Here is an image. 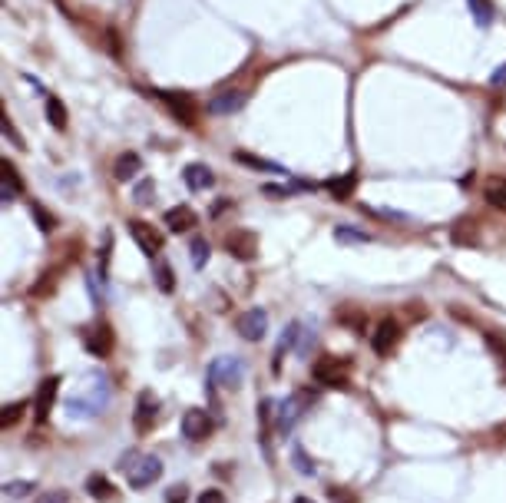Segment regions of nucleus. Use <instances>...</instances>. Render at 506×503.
<instances>
[{"label": "nucleus", "mask_w": 506, "mask_h": 503, "mask_svg": "<svg viewBox=\"0 0 506 503\" xmlns=\"http://www.w3.org/2000/svg\"><path fill=\"white\" fill-rule=\"evenodd\" d=\"M119 470L126 474V484L133 487V490H146V487H153L156 480L163 477V460L129 450V454H123V460H119Z\"/></svg>", "instance_id": "1"}, {"label": "nucleus", "mask_w": 506, "mask_h": 503, "mask_svg": "<svg viewBox=\"0 0 506 503\" xmlns=\"http://www.w3.org/2000/svg\"><path fill=\"white\" fill-rule=\"evenodd\" d=\"M106 401H109V387H106L103 377L90 374V384L80 387V394L70 397V417H93L96 411H103Z\"/></svg>", "instance_id": "2"}, {"label": "nucleus", "mask_w": 506, "mask_h": 503, "mask_svg": "<svg viewBox=\"0 0 506 503\" xmlns=\"http://www.w3.org/2000/svg\"><path fill=\"white\" fill-rule=\"evenodd\" d=\"M311 404H315V394H311V391H295V394H288L275 411V427L281 431V434H291L298 421L311 411Z\"/></svg>", "instance_id": "3"}, {"label": "nucleus", "mask_w": 506, "mask_h": 503, "mask_svg": "<svg viewBox=\"0 0 506 503\" xmlns=\"http://www.w3.org/2000/svg\"><path fill=\"white\" fill-rule=\"evenodd\" d=\"M245 381V361L242 358H215L209 364V384L242 387Z\"/></svg>", "instance_id": "4"}, {"label": "nucleus", "mask_w": 506, "mask_h": 503, "mask_svg": "<svg viewBox=\"0 0 506 503\" xmlns=\"http://www.w3.org/2000/svg\"><path fill=\"white\" fill-rule=\"evenodd\" d=\"M318 384L325 387H348V361H338V358H321L315 361V368H311Z\"/></svg>", "instance_id": "5"}, {"label": "nucleus", "mask_w": 506, "mask_h": 503, "mask_svg": "<svg viewBox=\"0 0 506 503\" xmlns=\"http://www.w3.org/2000/svg\"><path fill=\"white\" fill-rule=\"evenodd\" d=\"M156 421H159V401H156L153 391H143V394L136 397V411H133L136 434H149Z\"/></svg>", "instance_id": "6"}, {"label": "nucleus", "mask_w": 506, "mask_h": 503, "mask_svg": "<svg viewBox=\"0 0 506 503\" xmlns=\"http://www.w3.org/2000/svg\"><path fill=\"white\" fill-rule=\"evenodd\" d=\"M57 394H60V377L57 374L43 377V381H40V387H37V394H33V421H37V424H43V421L50 417Z\"/></svg>", "instance_id": "7"}, {"label": "nucleus", "mask_w": 506, "mask_h": 503, "mask_svg": "<svg viewBox=\"0 0 506 503\" xmlns=\"http://www.w3.org/2000/svg\"><path fill=\"white\" fill-rule=\"evenodd\" d=\"M235 328L245 341H262L268 335V311L265 308H249L242 311L239 321H235Z\"/></svg>", "instance_id": "8"}, {"label": "nucleus", "mask_w": 506, "mask_h": 503, "mask_svg": "<svg viewBox=\"0 0 506 503\" xmlns=\"http://www.w3.org/2000/svg\"><path fill=\"white\" fill-rule=\"evenodd\" d=\"M129 225V235H133V242L143 249V255H149V259H156L159 252H163V235L156 232L149 222H143V219H133Z\"/></svg>", "instance_id": "9"}, {"label": "nucleus", "mask_w": 506, "mask_h": 503, "mask_svg": "<svg viewBox=\"0 0 506 503\" xmlns=\"http://www.w3.org/2000/svg\"><path fill=\"white\" fill-rule=\"evenodd\" d=\"M225 249H229L232 259L252 261L258 255V235L249 232V229H235V232L225 235Z\"/></svg>", "instance_id": "10"}, {"label": "nucleus", "mask_w": 506, "mask_h": 503, "mask_svg": "<svg viewBox=\"0 0 506 503\" xmlns=\"http://www.w3.org/2000/svg\"><path fill=\"white\" fill-rule=\"evenodd\" d=\"M212 427H215V421H212L205 411H199V407H192V411H185V414H182V434L189 437L192 444L205 440V437L212 434Z\"/></svg>", "instance_id": "11"}, {"label": "nucleus", "mask_w": 506, "mask_h": 503, "mask_svg": "<svg viewBox=\"0 0 506 503\" xmlns=\"http://www.w3.org/2000/svg\"><path fill=\"white\" fill-rule=\"evenodd\" d=\"M113 328L106 325V321H99V325H93V328L86 331V351L93 355V358H109L113 355Z\"/></svg>", "instance_id": "12"}, {"label": "nucleus", "mask_w": 506, "mask_h": 503, "mask_svg": "<svg viewBox=\"0 0 506 503\" xmlns=\"http://www.w3.org/2000/svg\"><path fill=\"white\" fill-rule=\"evenodd\" d=\"M156 97L163 99L166 107H169L185 126H192L195 119H199V107H195V99L185 97V93H166V90H156Z\"/></svg>", "instance_id": "13"}, {"label": "nucleus", "mask_w": 506, "mask_h": 503, "mask_svg": "<svg viewBox=\"0 0 506 503\" xmlns=\"http://www.w3.org/2000/svg\"><path fill=\"white\" fill-rule=\"evenodd\" d=\"M397 341H401V325L394 318H384L381 325H377V331L371 335V348L381 355V358H387L394 348H397Z\"/></svg>", "instance_id": "14"}, {"label": "nucleus", "mask_w": 506, "mask_h": 503, "mask_svg": "<svg viewBox=\"0 0 506 503\" xmlns=\"http://www.w3.org/2000/svg\"><path fill=\"white\" fill-rule=\"evenodd\" d=\"M245 93L242 90H222V93H215V97L209 99V113L212 117H232V113H239L242 107H245Z\"/></svg>", "instance_id": "15"}, {"label": "nucleus", "mask_w": 506, "mask_h": 503, "mask_svg": "<svg viewBox=\"0 0 506 503\" xmlns=\"http://www.w3.org/2000/svg\"><path fill=\"white\" fill-rule=\"evenodd\" d=\"M0 169H4V173H0V199L10 205L14 199H20V193H23V183H20V175H17V169H14V163H10V159H4V163H0Z\"/></svg>", "instance_id": "16"}, {"label": "nucleus", "mask_w": 506, "mask_h": 503, "mask_svg": "<svg viewBox=\"0 0 506 503\" xmlns=\"http://www.w3.org/2000/svg\"><path fill=\"white\" fill-rule=\"evenodd\" d=\"M163 222L169 232H189V229L199 225V215L192 212L189 205H176V209H169V212L163 215Z\"/></svg>", "instance_id": "17"}, {"label": "nucleus", "mask_w": 506, "mask_h": 503, "mask_svg": "<svg viewBox=\"0 0 506 503\" xmlns=\"http://www.w3.org/2000/svg\"><path fill=\"white\" fill-rule=\"evenodd\" d=\"M182 179H185V185H189L192 193H205V189H212V185H215V175H212V169H209V166H202V163L185 166Z\"/></svg>", "instance_id": "18"}, {"label": "nucleus", "mask_w": 506, "mask_h": 503, "mask_svg": "<svg viewBox=\"0 0 506 503\" xmlns=\"http://www.w3.org/2000/svg\"><path fill=\"white\" fill-rule=\"evenodd\" d=\"M86 494L93 497V500H99V503H116V500H119L116 487L109 484V477H103V474H90V477H86Z\"/></svg>", "instance_id": "19"}, {"label": "nucleus", "mask_w": 506, "mask_h": 503, "mask_svg": "<svg viewBox=\"0 0 506 503\" xmlns=\"http://www.w3.org/2000/svg\"><path fill=\"white\" fill-rule=\"evenodd\" d=\"M143 169V159H139V153H123L119 159H116L113 166V175L119 179V183H129V179H136V173Z\"/></svg>", "instance_id": "20"}, {"label": "nucleus", "mask_w": 506, "mask_h": 503, "mask_svg": "<svg viewBox=\"0 0 506 503\" xmlns=\"http://www.w3.org/2000/svg\"><path fill=\"white\" fill-rule=\"evenodd\" d=\"M483 199H487L493 209L506 212V175H493V179H487V185H483Z\"/></svg>", "instance_id": "21"}, {"label": "nucleus", "mask_w": 506, "mask_h": 503, "mask_svg": "<svg viewBox=\"0 0 506 503\" xmlns=\"http://www.w3.org/2000/svg\"><path fill=\"white\" fill-rule=\"evenodd\" d=\"M328 189H331V195H335L338 202L351 199L354 189H357V173H344L341 179H331V183H328Z\"/></svg>", "instance_id": "22"}, {"label": "nucleus", "mask_w": 506, "mask_h": 503, "mask_svg": "<svg viewBox=\"0 0 506 503\" xmlns=\"http://www.w3.org/2000/svg\"><path fill=\"white\" fill-rule=\"evenodd\" d=\"M301 338V321H291L285 328V335H281V341H278V351H275V371H278V364H281V358H285V351H291L295 348V341Z\"/></svg>", "instance_id": "23"}, {"label": "nucleus", "mask_w": 506, "mask_h": 503, "mask_svg": "<svg viewBox=\"0 0 506 503\" xmlns=\"http://www.w3.org/2000/svg\"><path fill=\"white\" fill-rule=\"evenodd\" d=\"M47 119L53 129H67V107H63V99L60 97H47Z\"/></svg>", "instance_id": "24"}, {"label": "nucleus", "mask_w": 506, "mask_h": 503, "mask_svg": "<svg viewBox=\"0 0 506 503\" xmlns=\"http://www.w3.org/2000/svg\"><path fill=\"white\" fill-rule=\"evenodd\" d=\"M470 4V13H473V20H477V27H490L493 23V0H467Z\"/></svg>", "instance_id": "25"}, {"label": "nucleus", "mask_w": 506, "mask_h": 503, "mask_svg": "<svg viewBox=\"0 0 506 503\" xmlns=\"http://www.w3.org/2000/svg\"><path fill=\"white\" fill-rule=\"evenodd\" d=\"M335 239H338V242L364 245V242H371V232H364V229H354V225H338V229H335Z\"/></svg>", "instance_id": "26"}, {"label": "nucleus", "mask_w": 506, "mask_h": 503, "mask_svg": "<svg viewBox=\"0 0 506 503\" xmlns=\"http://www.w3.org/2000/svg\"><path fill=\"white\" fill-rule=\"evenodd\" d=\"M235 159L245 166H252V169H265V173H281L285 175V166L278 163H268V159H262V156H249V153H235Z\"/></svg>", "instance_id": "27"}, {"label": "nucleus", "mask_w": 506, "mask_h": 503, "mask_svg": "<svg viewBox=\"0 0 506 503\" xmlns=\"http://www.w3.org/2000/svg\"><path fill=\"white\" fill-rule=\"evenodd\" d=\"M23 411H27V401H14V404H7V407H4V417H0V427H4V431H10V427H14L20 417H23Z\"/></svg>", "instance_id": "28"}, {"label": "nucleus", "mask_w": 506, "mask_h": 503, "mask_svg": "<svg viewBox=\"0 0 506 503\" xmlns=\"http://www.w3.org/2000/svg\"><path fill=\"white\" fill-rule=\"evenodd\" d=\"M335 318L341 321V325H348L351 331H357V335L364 331V321H367V318L361 315V311H354V308H341V311H335Z\"/></svg>", "instance_id": "29"}, {"label": "nucleus", "mask_w": 506, "mask_h": 503, "mask_svg": "<svg viewBox=\"0 0 506 503\" xmlns=\"http://www.w3.org/2000/svg\"><path fill=\"white\" fill-rule=\"evenodd\" d=\"M30 215H33V222H37L40 232H53V229H57V219H53V215H50L43 205L33 202V205H30Z\"/></svg>", "instance_id": "30"}, {"label": "nucleus", "mask_w": 506, "mask_h": 503, "mask_svg": "<svg viewBox=\"0 0 506 503\" xmlns=\"http://www.w3.org/2000/svg\"><path fill=\"white\" fill-rule=\"evenodd\" d=\"M156 285H159V291H166V295L176 288V275H172V269L166 265V261H159V265H156Z\"/></svg>", "instance_id": "31"}, {"label": "nucleus", "mask_w": 506, "mask_h": 503, "mask_svg": "<svg viewBox=\"0 0 506 503\" xmlns=\"http://www.w3.org/2000/svg\"><path fill=\"white\" fill-rule=\"evenodd\" d=\"M189 252H192V269H202L209 261V242L205 239H192Z\"/></svg>", "instance_id": "32"}, {"label": "nucleus", "mask_w": 506, "mask_h": 503, "mask_svg": "<svg viewBox=\"0 0 506 503\" xmlns=\"http://www.w3.org/2000/svg\"><path fill=\"white\" fill-rule=\"evenodd\" d=\"M291 460H295V467H298V474H305V477H315V464L308 460V454L301 450V447H291Z\"/></svg>", "instance_id": "33"}, {"label": "nucleus", "mask_w": 506, "mask_h": 503, "mask_svg": "<svg viewBox=\"0 0 506 503\" xmlns=\"http://www.w3.org/2000/svg\"><path fill=\"white\" fill-rule=\"evenodd\" d=\"M487 345H490V351L500 358V364H503V374H506V338H503V335H493V331H487Z\"/></svg>", "instance_id": "34"}, {"label": "nucleus", "mask_w": 506, "mask_h": 503, "mask_svg": "<svg viewBox=\"0 0 506 503\" xmlns=\"http://www.w3.org/2000/svg\"><path fill=\"white\" fill-rule=\"evenodd\" d=\"M33 480H10L7 487H4V494L7 497H27V494H33Z\"/></svg>", "instance_id": "35"}, {"label": "nucleus", "mask_w": 506, "mask_h": 503, "mask_svg": "<svg viewBox=\"0 0 506 503\" xmlns=\"http://www.w3.org/2000/svg\"><path fill=\"white\" fill-rule=\"evenodd\" d=\"M109 255H113V235L106 232V245L103 252H99V278L106 281V275H109Z\"/></svg>", "instance_id": "36"}, {"label": "nucleus", "mask_w": 506, "mask_h": 503, "mask_svg": "<svg viewBox=\"0 0 506 503\" xmlns=\"http://www.w3.org/2000/svg\"><path fill=\"white\" fill-rule=\"evenodd\" d=\"M298 189H305V185H262V193L275 195V199H288V195H295Z\"/></svg>", "instance_id": "37"}, {"label": "nucleus", "mask_w": 506, "mask_h": 503, "mask_svg": "<svg viewBox=\"0 0 506 503\" xmlns=\"http://www.w3.org/2000/svg\"><path fill=\"white\" fill-rule=\"evenodd\" d=\"M453 239H457V242H477V229H473V222H460L457 229H453Z\"/></svg>", "instance_id": "38"}, {"label": "nucleus", "mask_w": 506, "mask_h": 503, "mask_svg": "<svg viewBox=\"0 0 506 503\" xmlns=\"http://www.w3.org/2000/svg\"><path fill=\"white\" fill-rule=\"evenodd\" d=\"M153 193H156V185H153V179H143V183L136 185V193H133V199H136V202H139V205H146V202H149V195H153Z\"/></svg>", "instance_id": "39"}, {"label": "nucleus", "mask_w": 506, "mask_h": 503, "mask_svg": "<svg viewBox=\"0 0 506 503\" xmlns=\"http://www.w3.org/2000/svg\"><path fill=\"white\" fill-rule=\"evenodd\" d=\"M189 500V490L185 487H169L166 490V503H185Z\"/></svg>", "instance_id": "40"}, {"label": "nucleus", "mask_w": 506, "mask_h": 503, "mask_svg": "<svg viewBox=\"0 0 506 503\" xmlns=\"http://www.w3.org/2000/svg\"><path fill=\"white\" fill-rule=\"evenodd\" d=\"M33 503H67V490H50V494H40Z\"/></svg>", "instance_id": "41"}, {"label": "nucleus", "mask_w": 506, "mask_h": 503, "mask_svg": "<svg viewBox=\"0 0 506 503\" xmlns=\"http://www.w3.org/2000/svg\"><path fill=\"white\" fill-rule=\"evenodd\" d=\"M199 503H225V494H222V490H205V494L199 497Z\"/></svg>", "instance_id": "42"}, {"label": "nucleus", "mask_w": 506, "mask_h": 503, "mask_svg": "<svg viewBox=\"0 0 506 503\" xmlns=\"http://www.w3.org/2000/svg\"><path fill=\"white\" fill-rule=\"evenodd\" d=\"M490 83H493V87H500V83H506V63H503V67L497 70V73H493V77H490Z\"/></svg>", "instance_id": "43"}, {"label": "nucleus", "mask_w": 506, "mask_h": 503, "mask_svg": "<svg viewBox=\"0 0 506 503\" xmlns=\"http://www.w3.org/2000/svg\"><path fill=\"white\" fill-rule=\"evenodd\" d=\"M335 503H361L354 494H335Z\"/></svg>", "instance_id": "44"}, {"label": "nucleus", "mask_w": 506, "mask_h": 503, "mask_svg": "<svg viewBox=\"0 0 506 503\" xmlns=\"http://www.w3.org/2000/svg\"><path fill=\"white\" fill-rule=\"evenodd\" d=\"M295 503H315V500H308V497H295Z\"/></svg>", "instance_id": "45"}]
</instances>
